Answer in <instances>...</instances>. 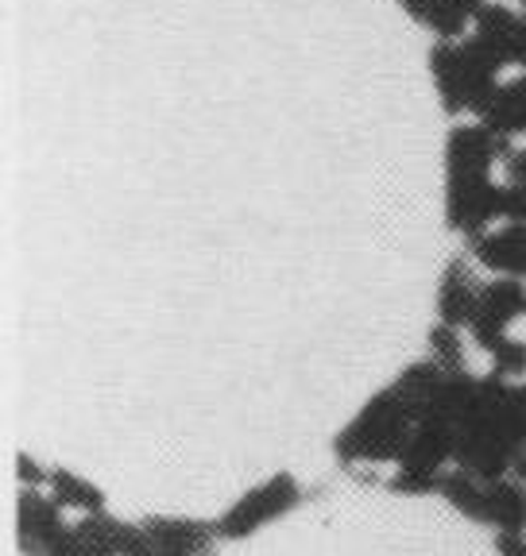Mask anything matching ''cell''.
Wrapping results in <instances>:
<instances>
[{
  "label": "cell",
  "instance_id": "d6986e66",
  "mask_svg": "<svg viewBox=\"0 0 526 556\" xmlns=\"http://www.w3.org/2000/svg\"><path fill=\"white\" fill-rule=\"evenodd\" d=\"M511 479H518V483H526V448L515 456V464H511Z\"/></svg>",
  "mask_w": 526,
  "mask_h": 556
},
{
  "label": "cell",
  "instance_id": "ac0fdd59",
  "mask_svg": "<svg viewBox=\"0 0 526 556\" xmlns=\"http://www.w3.org/2000/svg\"><path fill=\"white\" fill-rule=\"evenodd\" d=\"M399 4H403L406 16H414L418 24L426 20V9H430V0H399Z\"/></svg>",
  "mask_w": 526,
  "mask_h": 556
},
{
  "label": "cell",
  "instance_id": "5b68a950",
  "mask_svg": "<svg viewBox=\"0 0 526 556\" xmlns=\"http://www.w3.org/2000/svg\"><path fill=\"white\" fill-rule=\"evenodd\" d=\"M66 526V510L43 491H27L20 486L16 498V545L24 556H51V548L62 541Z\"/></svg>",
  "mask_w": 526,
  "mask_h": 556
},
{
  "label": "cell",
  "instance_id": "30bf717a",
  "mask_svg": "<svg viewBox=\"0 0 526 556\" xmlns=\"http://www.w3.org/2000/svg\"><path fill=\"white\" fill-rule=\"evenodd\" d=\"M480 121L503 139L523 136L526 131V74L515 81H503L500 93H496V101L484 109Z\"/></svg>",
  "mask_w": 526,
  "mask_h": 556
},
{
  "label": "cell",
  "instance_id": "5bb4252c",
  "mask_svg": "<svg viewBox=\"0 0 526 556\" xmlns=\"http://www.w3.org/2000/svg\"><path fill=\"white\" fill-rule=\"evenodd\" d=\"M488 364H491V375H500L508 382H518L526 379V340L518 337H503L488 348Z\"/></svg>",
  "mask_w": 526,
  "mask_h": 556
},
{
  "label": "cell",
  "instance_id": "9a60e30c",
  "mask_svg": "<svg viewBox=\"0 0 526 556\" xmlns=\"http://www.w3.org/2000/svg\"><path fill=\"white\" fill-rule=\"evenodd\" d=\"M16 479H20V486H27V491H43L47 479H51V468H43V464H36L27 452H20L16 456Z\"/></svg>",
  "mask_w": 526,
  "mask_h": 556
},
{
  "label": "cell",
  "instance_id": "8fae6325",
  "mask_svg": "<svg viewBox=\"0 0 526 556\" xmlns=\"http://www.w3.org/2000/svg\"><path fill=\"white\" fill-rule=\"evenodd\" d=\"M488 526H496L500 533H526V483L511 476L491 479Z\"/></svg>",
  "mask_w": 526,
  "mask_h": 556
},
{
  "label": "cell",
  "instance_id": "7a4b0ae2",
  "mask_svg": "<svg viewBox=\"0 0 526 556\" xmlns=\"http://www.w3.org/2000/svg\"><path fill=\"white\" fill-rule=\"evenodd\" d=\"M503 66L508 62L500 54L484 47L476 35H465V39H438L430 51V78L434 89H438V101L449 116H465L473 113L476 121L484 116L496 93L503 86Z\"/></svg>",
  "mask_w": 526,
  "mask_h": 556
},
{
  "label": "cell",
  "instance_id": "9c48e42d",
  "mask_svg": "<svg viewBox=\"0 0 526 556\" xmlns=\"http://www.w3.org/2000/svg\"><path fill=\"white\" fill-rule=\"evenodd\" d=\"M438 495L446 498L456 514H465V518L484 521V526H488L491 479H480L476 471H465V468H449V471H441Z\"/></svg>",
  "mask_w": 526,
  "mask_h": 556
},
{
  "label": "cell",
  "instance_id": "e0dca14e",
  "mask_svg": "<svg viewBox=\"0 0 526 556\" xmlns=\"http://www.w3.org/2000/svg\"><path fill=\"white\" fill-rule=\"evenodd\" d=\"M496 553L500 556H526V533H500V538H496Z\"/></svg>",
  "mask_w": 526,
  "mask_h": 556
},
{
  "label": "cell",
  "instance_id": "ba28073f",
  "mask_svg": "<svg viewBox=\"0 0 526 556\" xmlns=\"http://www.w3.org/2000/svg\"><path fill=\"white\" fill-rule=\"evenodd\" d=\"M480 278H476L468 255H456L446 263L438 282V321L453 325V329H468V317L476 309V294H480Z\"/></svg>",
  "mask_w": 526,
  "mask_h": 556
},
{
  "label": "cell",
  "instance_id": "7c38bea8",
  "mask_svg": "<svg viewBox=\"0 0 526 556\" xmlns=\"http://www.w3.org/2000/svg\"><path fill=\"white\" fill-rule=\"evenodd\" d=\"M47 495L62 506V510H74V514H97L105 510V495L97 491L89 479L74 476L66 468H51V479H47Z\"/></svg>",
  "mask_w": 526,
  "mask_h": 556
},
{
  "label": "cell",
  "instance_id": "8992f818",
  "mask_svg": "<svg viewBox=\"0 0 526 556\" xmlns=\"http://www.w3.org/2000/svg\"><path fill=\"white\" fill-rule=\"evenodd\" d=\"M468 255L496 278H523L526 282V220H503L500 228L473 236Z\"/></svg>",
  "mask_w": 526,
  "mask_h": 556
},
{
  "label": "cell",
  "instance_id": "6da1fadb",
  "mask_svg": "<svg viewBox=\"0 0 526 556\" xmlns=\"http://www.w3.org/2000/svg\"><path fill=\"white\" fill-rule=\"evenodd\" d=\"M446 379L438 364L430 356L418 364L403 367V375L384 387L379 394H372V402L352 417L349 426L337 433L334 456L345 468H360V464H399V456L411 444L414 429L426 414L438 382Z\"/></svg>",
  "mask_w": 526,
  "mask_h": 556
},
{
  "label": "cell",
  "instance_id": "3957f363",
  "mask_svg": "<svg viewBox=\"0 0 526 556\" xmlns=\"http://www.w3.org/2000/svg\"><path fill=\"white\" fill-rule=\"evenodd\" d=\"M299 503H302V483L295 476H287V471H279V476L263 479L260 486H252L248 495H240V503H233L213 521V530H217V541H245V538H252L260 526L290 514Z\"/></svg>",
  "mask_w": 526,
  "mask_h": 556
},
{
  "label": "cell",
  "instance_id": "2e32d148",
  "mask_svg": "<svg viewBox=\"0 0 526 556\" xmlns=\"http://www.w3.org/2000/svg\"><path fill=\"white\" fill-rule=\"evenodd\" d=\"M503 174H508V182L526 190V148H515L508 159H503Z\"/></svg>",
  "mask_w": 526,
  "mask_h": 556
},
{
  "label": "cell",
  "instance_id": "52a82bcc",
  "mask_svg": "<svg viewBox=\"0 0 526 556\" xmlns=\"http://www.w3.org/2000/svg\"><path fill=\"white\" fill-rule=\"evenodd\" d=\"M140 526L148 530L159 556H210L213 541H217L213 521L198 518H163V514H155V518H143Z\"/></svg>",
  "mask_w": 526,
  "mask_h": 556
},
{
  "label": "cell",
  "instance_id": "4fadbf2b",
  "mask_svg": "<svg viewBox=\"0 0 526 556\" xmlns=\"http://www.w3.org/2000/svg\"><path fill=\"white\" fill-rule=\"evenodd\" d=\"M430 359L446 375L468 371V356H465V340H461V329H453V325H446V321L434 325V329H430Z\"/></svg>",
  "mask_w": 526,
  "mask_h": 556
},
{
  "label": "cell",
  "instance_id": "ffe728a7",
  "mask_svg": "<svg viewBox=\"0 0 526 556\" xmlns=\"http://www.w3.org/2000/svg\"><path fill=\"white\" fill-rule=\"evenodd\" d=\"M518 66H526V51H523V59H518Z\"/></svg>",
  "mask_w": 526,
  "mask_h": 556
},
{
  "label": "cell",
  "instance_id": "277c9868",
  "mask_svg": "<svg viewBox=\"0 0 526 556\" xmlns=\"http://www.w3.org/2000/svg\"><path fill=\"white\" fill-rule=\"evenodd\" d=\"M526 317V282L523 278H491L476 294V309L468 317V337L480 352H488L496 340L508 337V329Z\"/></svg>",
  "mask_w": 526,
  "mask_h": 556
}]
</instances>
